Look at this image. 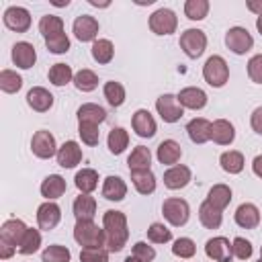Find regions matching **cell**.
<instances>
[{"label":"cell","instance_id":"obj_1","mask_svg":"<svg viewBox=\"0 0 262 262\" xmlns=\"http://www.w3.org/2000/svg\"><path fill=\"white\" fill-rule=\"evenodd\" d=\"M102 229H104V246L108 252H121L127 244L129 229H127V217L121 211H106L102 217Z\"/></svg>","mask_w":262,"mask_h":262},{"label":"cell","instance_id":"obj_2","mask_svg":"<svg viewBox=\"0 0 262 262\" xmlns=\"http://www.w3.org/2000/svg\"><path fill=\"white\" fill-rule=\"evenodd\" d=\"M74 239L84 248H102L104 246V229L94 225L92 221H76L74 227Z\"/></svg>","mask_w":262,"mask_h":262},{"label":"cell","instance_id":"obj_3","mask_svg":"<svg viewBox=\"0 0 262 262\" xmlns=\"http://www.w3.org/2000/svg\"><path fill=\"white\" fill-rule=\"evenodd\" d=\"M203 78L207 80V84H211L213 88H221L227 78H229V68L225 63V59L221 55H213L205 61L203 66Z\"/></svg>","mask_w":262,"mask_h":262},{"label":"cell","instance_id":"obj_4","mask_svg":"<svg viewBox=\"0 0 262 262\" xmlns=\"http://www.w3.org/2000/svg\"><path fill=\"white\" fill-rule=\"evenodd\" d=\"M180 47L190 59H196L203 55V51L207 47V37L201 29H186L180 35Z\"/></svg>","mask_w":262,"mask_h":262},{"label":"cell","instance_id":"obj_5","mask_svg":"<svg viewBox=\"0 0 262 262\" xmlns=\"http://www.w3.org/2000/svg\"><path fill=\"white\" fill-rule=\"evenodd\" d=\"M162 213L164 217L174 225V227H180L188 221V215H190V209H188V203L184 199H166L164 205H162Z\"/></svg>","mask_w":262,"mask_h":262},{"label":"cell","instance_id":"obj_6","mask_svg":"<svg viewBox=\"0 0 262 262\" xmlns=\"http://www.w3.org/2000/svg\"><path fill=\"white\" fill-rule=\"evenodd\" d=\"M178 18L170 8H158L151 16H149V29L156 35H170L176 31Z\"/></svg>","mask_w":262,"mask_h":262},{"label":"cell","instance_id":"obj_7","mask_svg":"<svg viewBox=\"0 0 262 262\" xmlns=\"http://www.w3.org/2000/svg\"><path fill=\"white\" fill-rule=\"evenodd\" d=\"M225 45H227V49H231L233 53L242 55V53L250 51V47L254 45V39H252V35L248 33V29H244V27H233V29H229L227 35H225Z\"/></svg>","mask_w":262,"mask_h":262},{"label":"cell","instance_id":"obj_8","mask_svg":"<svg viewBox=\"0 0 262 262\" xmlns=\"http://www.w3.org/2000/svg\"><path fill=\"white\" fill-rule=\"evenodd\" d=\"M156 108L166 123H176L182 117V104L178 102V96L174 94H162L156 100Z\"/></svg>","mask_w":262,"mask_h":262},{"label":"cell","instance_id":"obj_9","mask_svg":"<svg viewBox=\"0 0 262 262\" xmlns=\"http://www.w3.org/2000/svg\"><path fill=\"white\" fill-rule=\"evenodd\" d=\"M4 25L10 29V31H16V33H25L29 31L31 27V14L27 8L23 6H10L4 10Z\"/></svg>","mask_w":262,"mask_h":262},{"label":"cell","instance_id":"obj_10","mask_svg":"<svg viewBox=\"0 0 262 262\" xmlns=\"http://www.w3.org/2000/svg\"><path fill=\"white\" fill-rule=\"evenodd\" d=\"M31 149H33V154H35L37 158H41V160H47V158H51L53 154H57V149H55V139H53V135H51L49 131H37V133L33 135V139H31Z\"/></svg>","mask_w":262,"mask_h":262},{"label":"cell","instance_id":"obj_11","mask_svg":"<svg viewBox=\"0 0 262 262\" xmlns=\"http://www.w3.org/2000/svg\"><path fill=\"white\" fill-rule=\"evenodd\" d=\"M205 252L209 258H213L217 262H231V256H233L231 244L225 237H211L205 244Z\"/></svg>","mask_w":262,"mask_h":262},{"label":"cell","instance_id":"obj_12","mask_svg":"<svg viewBox=\"0 0 262 262\" xmlns=\"http://www.w3.org/2000/svg\"><path fill=\"white\" fill-rule=\"evenodd\" d=\"M98 33V20L90 14H82L74 20V35L78 41H92Z\"/></svg>","mask_w":262,"mask_h":262},{"label":"cell","instance_id":"obj_13","mask_svg":"<svg viewBox=\"0 0 262 262\" xmlns=\"http://www.w3.org/2000/svg\"><path fill=\"white\" fill-rule=\"evenodd\" d=\"M59 219H61V211H59V207H57L55 203H51V201L43 203V205L37 209V223H39V227L45 229V231L53 229V227L59 223Z\"/></svg>","mask_w":262,"mask_h":262},{"label":"cell","instance_id":"obj_14","mask_svg":"<svg viewBox=\"0 0 262 262\" xmlns=\"http://www.w3.org/2000/svg\"><path fill=\"white\" fill-rule=\"evenodd\" d=\"M57 164L61 168H74L76 164H80L82 160V147L76 141H66L59 149H57Z\"/></svg>","mask_w":262,"mask_h":262},{"label":"cell","instance_id":"obj_15","mask_svg":"<svg viewBox=\"0 0 262 262\" xmlns=\"http://www.w3.org/2000/svg\"><path fill=\"white\" fill-rule=\"evenodd\" d=\"M27 102H29V106H31L33 111L45 113V111L51 108L53 96H51L49 90H45V88H41V86H35V88H31V90L27 92Z\"/></svg>","mask_w":262,"mask_h":262},{"label":"cell","instance_id":"obj_16","mask_svg":"<svg viewBox=\"0 0 262 262\" xmlns=\"http://www.w3.org/2000/svg\"><path fill=\"white\" fill-rule=\"evenodd\" d=\"M235 223H237L239 227H244V229H254V227H258V223H260V211H258V207L252 205V203L239 205L237 211H235Z\"/></svg>","mask_w":262,"mask_h":262},{"label":"cell","instance_id":"obj_17","mask_svg":"<svg viewBox=\"0 0 262 262\" xmlns=\"http://www.w3.org/2000/svg\"><path fill=\"white\" fill-rule=\"evenodd\" d=\"M25 231H27V227H25V223L20 219H8V221H4V225L0 229V239L16 248L20 244Z\"/></svg>","mask_w":262,"mask_h":262},{"label":"cell","instance_id":"obj_18","mask_svg":"<svg viewBox=\"0 0 262 262\" xmlns=\"http://www.w3.org/2000/svg\"><path fill=\"white\" fill-rule=\"evenodd\" d=\"M37 59V53H35V47L27 41H20L12 47V61L14 66L23 68V70H29Z\"/></svg>","mask_w":262,"mask_h":262},{"label":"cell","instance_id":"obj_19","mask_svg":"<svg viewBox=\"0 0 262 262\" xmlns=\"http://www.w3.org/2000/svg\"><path fill=\"white\" fill-rule=\"evenodd\" d=\"M188 182H190V170L186 166H172L170 170L164 172V184L170 190L184 188Z\"/></svg>","mask_w":262,"mask_h":262},{"label":"cell","instance_id":"obj_20","mask_svg":"<svg viewBox=\"0 0 262 262\" xmlns=\"http://www.w3.org/2000/svg\"><path fill=\"white\" fill-rule=\"evenodd\" d=\"M178 102L184 106V108H192V111H199L207 104V94L201 90V88H182L180 94H178Z\"/></svg>","mask_w":262,"mask_h":262},{"label":"cell","instance_id":"obj_21","mask_svg":"<svg viewBox=\"0 0 262 262\" xmlns=\"http://www.w3.org/2000/svg\"><path fill=\"white\" fill-rule=\"evenodd\" d=\"M133 131H135L139 137H154V135H156V121H154V117L149 115V111L139 108V111L133 115Z\"/></svg>","mask_w":262,"mask_h":262},{"label":"cell","instance_id":"obj_22","mask_svg":"<svg viewBox=\"0 0 262 262\" xmlns=\"http://www.w3.org/2000/svg\"><path fill=\"white\" fill-rule=\"evenodd\" d=\"M186 133H188L192 143H205V141L211 139V123L207 119H203V117L192 119L186 125Z\"/></svg>","mask_w":262,"mask_h":262},{"label":"cell","instance_id":"obj_23","mask_svg":"<svg viewBox=\"0 0 262 262\" xmlns=\"http://www.w3.org/2000/svg\"><path fill=\"white\" fill-rule=\"evenodd\" d=\"M235 137V131H233V125L225 119H217L215 123H211V139L219 145H229Z\"/></svg>","mask_w":262,"mask_h":262},{"label":"cell","instance_id":"obj_24","mask_svg":"<svg viewBox=\"0 0 262 262\" xmlns=\"http://www.w3.org/2000/svg\"><path fill=\"white\" fill-rule=\"evenodd\" d=\"M131 180H133V186L137 188L139 194H151L156 190V176L151 174L149 168H145V170H131Z\"/></svg>","mask_w":262,"mask_h":262},{"label":"cell","instance_id":"obj_25","mask_svg":"<svg viewBox=\"0 0 262 262\" xmlns=\"http://www.w3.org/2000/svg\"><path fill=\"white\" fill-rule=\"evenodd\" d=\"M158 162L160 164H168V166H172V164H176L178 160H180V156H182V149H180V145L174 141V139H166V141H162L160 145H158Z\"/></svg>","mask_w":262,"mask_h":262},{"label":"cell","instance_id":"obj_26","mask_svg":"<svg viewBox=\"0 0 262 262\" xmlns=\"http://www.w3.org/2000/svg\"><path fill=\"white\" fill-rule=\"evenodd\" d=\"M106 119V111L98 104H82L78 108V123H90V125H100Z\"/></svg>","mask_w":262,"mask_h":262},{"label":"cell","instance_id":"obj_27","mask_svg":"<svg viewBox=\"0 0 262 262\" xmlns=\"http://www.w3.org/2000/svg\"><path fill=\"white\" fill-rule=\"evenodd\" d=\"M127 194V184L119 178V176H108L104 178L102 184V196L108 201H123Z\"/></svg>","mask_w":262,"mask_h":262},{"label":"cell","instance_id":"obj_28","mask_svg":"<svg viewBox=\"0 0 262 262\" xmlns=\"http://www.w3.org/2000/svg\"><path fill=\"white\" fill-rule=\"evenodd\" d=\"M94 213H96V201H94V196H90V194H80V196L74 201V215H76L78 221H80V219L92 221Z\"/></svg>","mask_w":262,"mask_h":262},{"label":"cell","instance_id":"obj_29","mask_svg":"<svg viewBox=\"0 0 262 262\" xmlns=\"http://www.w3.org/2000/svg\"><path fill=\"white\" fill-rule=\"evenodd\" d=\"M66 192V180L59 176V174H51L43 180L41 184V194L47 199V201H53L57 196H61Z\"/></svg>","mask_w":262,"mask_h":262},{"label":"cell","instance_id":"obj_30","mask_svg":"<svg viewBox=\"0 0 262 262\" xmlns=\"http://www.w3.org/2000/svg\"><path fill=\"white\" fill-rule=\"evenodd\" d=\"M199 219L207 229H217L221 225V209H217L215 205H211L209 201H205L199 207Z\"/></svg>","mask_w":262,"mask_h":262},{"label":"cell","instance_id":"obj_31","mask_svg":"<svg viewBox=\"0 0 262 262\" xmlns=\"http://www.w3.org/2000/svg\"><path fill=\"white\" fill-rule=\"evenodd\" d=\"M74 180H76V186H78V190L82 194H88V192H92L98 186V174L94 170H90V168L80 170Z\"/></svg>","mask_w":262,"mask_h":262},{"label":"cell","instance_id":"obj_32","mask_svg":"<svg viewBox=\"0 0 262 262\" xmlns=\"http://www.w3.org/2000/svg\"><path fill=\"white\" fill-rule=\"evenodd\" d=\"M207 201H209L211 205H215L217 209L223 211V209L229 205V201H231V188L225 186V184H215V186L209 190Z\"/></svg>","mask_w":262,"mask_h":262},{"label":"cell","instance_id":"obj_33","mask_svg":"<svg viewBox=\"0 0 262 262\" xmlns=\"http://www.w3.org/2000/svg\"><path fill=\"white\" fill-rule=\"evenodd\" d=\"M106 141H108V149H111V154L119 156V154L125 151V147H127V143H129V135H127V131H125L123 127H115V129H111Z\"/></svg>","mask_w":262,"mask_h":262},{"label":"cell","instance_id":"obj_34","mask_svg":"<svg viewBox=\"0 0 262 262\" xmlns=\"http://www.w3.org/2000/svg\"><path fill=\"white\" fill-rule=\"evenodd\" d=\"M149 162H151V154H149V149L143 147V145H137V147L131 151V156L127 158L129 170H145V168H149Z\"/></svg>","mask_w":262,"mask_h":262},{"label":"cell","instance_id":"obj_35","mask_svg":"<svg viewBox=\"0 0 262 262\" xmlns=\"http://www.w3.org/2000/svg\"><path fill=\"white\" fill-rule=\"evenodd\" d=\"M219 164H221V168L225 170V172H229V174H239L242 170H244V156L239 154V151H225V154H221V158H219Z\"/></svg>","mask_w":262,"mask_h":262},{"label":"cell","instance_id":"obj_36","mask_svg":"<svg viewBox=\"0 0 262 262\" xmlns=\"http://www.w3.org/2000/svg\"><path fill=\"white\" fill-rule=\"evenodd\" d=\"M39 246H41V233L37 229H29L27 227V231H25L20 244H18V252L29 256V254H35L39 250Z\"/></svg>","mask_w":262,"mask_h":262},{"label":"cell","instance_id":"obj_37","mask_svg":"<svg viewBox=\"0 0 262 262\" xmlns=\"http://www.w3.org/2000/svg\"><path fill=\"white\" fill-rule=\"evenodd\" d=\"M39 31H41V35L45 39L47 37H53V35H57V33L63 31V20L59 16H55V14H45L39 20Z\"/></svg>","mask_w":262,"mask_h":262},{"label":"cell","instance_id":"obj_38","mask_svg":"<svg viewBox=\"0 0 262 262\" xmlns=\"http://www.w3.org/2000/svg\"><path fill=\"white\" fill-rule=\"evenodd\" d=\"M113 53H115V47L108 39H98L92 43V57L98 63H108L113 59Z\"/></svg>","mask_w":262,"mask_h":262},{"label":"cell","instance_id":"obj_39","mask_svg":"<svg viewBox=\"0 0 262 262\" xmlns=\"http://www.w3.org/2000/svg\"><path fill=\"white\" fill-rule=\"evenodd\" d=\"M72 78H74L72 68L66 66V63H53L49 68V82L55 84V86H66Z\"/></svg>","mask_w":262,"mask_h":262},{"label":"cell","instance_id":"obj_40","mask_svg":"<svg viewBox=\"0 0 262 262\" xmlns=\"http://www.w3.org/2000/svg\"><path fill=\"white\" fill-rule=\"evenodd\" d=\"M74 84H76L78 90L90 92V90H94L98 86V78H96V74L92 70H80L78 74H74Z\"/></svg>","mask_w":262,"mask_h":262},{"label":"cell","instance_id":"obj_41","mask_svg":"<svg viewBox=\"0 0 262 262\" xmlns=\"http://www.w3.org/2000/svg\"><path fill=\"white\" fill-rule=\"evenodd\" d=\"M104 98L108 100L111 106H121L125 102V88L121 82H106L104 84Z\"/></svg>","mask_w":262,"mask_h":262},{"label":"cell","instance_id":"obj_42","mask_svg":"<svg viewBox=\"0 0 262 262\" xmlns=\"http://www.w3.org/2000/svg\"><path fill=\"white\" fill-rule=\"evenodd\" d=\"M20 86H23V78L16 72H12V70H2L0 72V88L4 92H8V94L18 92Z\"/></svg>","mask_w":262,"mask_h":262},{"label":"cell","instance_id":"obj_43","mask_svg":"<svg viewBox=\"0 0 262 262\" xmlns=\"http://www.w3.org/2000/svg\"><path fill=\"white\" fill-rule=\"evenodd\" d=\"M70 250L68 248H63V246H59V244H53V246H49V248H45L43 250V254H41V260L43 262H70Z\"/></svg>","mask_w":262,"mask_h":262},{"label":"cell","instance_id":"obj_44","mask_svg":"<svg viewBox=\"0 0 262 262\" xmlns=\"http://www.w3.org/2000/svg\"><path fill=\"white\" fill-rule=\"evenodd\" d=\"M184 12L190 20H201L209 12V2L207 0H188L184 4Z\"/></svg>","mask_w":262,"mask_h":262},{"label":"cell","instance_id":"obj_45","mask_svg":"<svg viewBox=\"0 0 262 262\" xmlns=\"http://www.w3.org/2000/svg\"><path fill=\"white\" fill-rule=\"evenodd\" d=\"M147 239L154 244H166L172 239V233L164 223H151L147 229Z\"/></svg>","mask_w":262,"mask_h":262},{"label":"cell","instance_id":"obj_46","mask_svg":"<svg viewBox=\"0 0 262 262\" xmlns=\"http://www.w3.org/2000/svg\"><path fill=\"white\" fill-rule=\"evenodd\" d=\"M172 252L178 258H192L194 252H196V246H194V242L190 237H178L174 242V246H172Z\"/></svg>","mask_w":262,"mask_h":262},{"label":"cell","instance_id":"obj_47","mask_svg":"<svg viewBox=\"0 0 262 262\" xmlns=\"http://www.w3.org/2000/svg\"><path fill=\"white\" fill-rule=\"evenodd\" d=\"M45 45H47V49H49L51 53H66V51L70 49V39H68V35L61 31V33H57V35H53V37H47V39H45Z\"/></svg>","mask_w":262,"mask_h":262},{"label":"cell","instance_id":"obj_48","mask_svg":"<svg viewBox=\"0 0 262 262\" xmlns=\"http://www.w3.org/2000/svg\"><path fill=\"white\" fill-rule=\"evenodd\" d=\"M78 133L82 137V141L86 145H96L98 139H100V131H98V125H90V123H80L78 125Z\"/></svg>","mask_w":262,"mask_h":262},{"label":"cell","instance_id":"obj_49","mask_svg":"<svg viewBox=\"0 0 262 262\" xmlns=\"http://www.w3.org/2000/svg\"><path fill=\"white\" fill-rule=\"evenodd\" d=\"M80 262H108V250H104V248H84L80 252Z\"/></svg>","mask_w":262,"mask_h":262},{"label":"cell","instance_id":"obj_50","mask_svg":"<svg viewBox=\"0 0 262 262\" xmlns=\"http://www.w3.org/2000/svg\"><path fill=\"white\" fill-rule=\"evenodd\" d=\"M231 250H233V256L239 260H248L252 256V244L244 237H235L231 244Z\"/></svg>","mask_w":262,"mask_h":262},{"label":"cell","instance_id":"obj_51","mask_svg":"<svg viewBox=\"0 0 262 262\" xmlns=\"http://www.w3.org/2000/svg\"><path fill=\"white\" fill-rule=\"evenodd\" d=\"M248 76H250L252 82L262 84V53L260 55H254L248 61Z\"/></svg>","mask_w":262,"mask_h":262},{"label":"cell","instance_id":"obj_52","mask_svg":"<svg viewBox=\"0 0 262 262\" xmlns=\"http://www.w3.org/2000/svg\"><path fill=\"white\" fill-rule=\"evenodd\" d=\"M133 256H137V258L143 260V262H151V260L156 258V250H154L151 246H147L145 242H137V244L133 246Z\"/></svg>","mask_w":262,"mask_h":262},{"label":"cell","instance_id":"obj_53","mask_svg":"<svg viewBox=\"0 0 262 262\" xmlns=\"http://www.w3.org/2000/svg\"><path fill=\"white\" fill-rule=\"evenodd\" d=\"M250 123H252V129H254L256 133H260V135H262V106H258V108L252 113Z\"/></svg>","mask_w":262,"mask_h":262},{"label":"cell","instance_id":"obj_54","mask_svg":"<svg viewBox=\"0 0 262 262\" xmlns=\"http://www.w3.org/2000/svg\"><path fill=\"white\" fill-rule=\"evenodd\" d=\"M14 250H16L14 246H10V244H6V242H2V239H0V258H2V260L10 258V256L14 254Z\"/></svg>","mask_w":262,"mask_h":262},{"label":"cell","instance_id":"obj_55","mask_svg":"<svg viewBox=\"0 0 262 262\" xmlns=\"http://www.w3.org/2000/svg\"><path fill=\"white\" fill-rule=\"evenodd\" d=\"M252 170H254L256 176L262 178V156H256V158H254V162H252Z\"/></svg>","mask_w":262,"mask_h":262},{"label":"cell","instance_id":"obj_56","mask_svg":"<svg viewBox=\"0 0 262 262\" xmlns=\"http://www.w3.org/2000/svg\"><path fill=\"white\" fill-rule=\"evenodd\" d=\"M248 10H252L258 16H262V0L260 2H248Z\"/></svg>","mask_w":262,"mask_h":262},{"label":"cell","instance_id":"obj_57","mask_svg":"<svg viewBox=\"0 0 262 262\" xmlns=\"http://www.w3.org/2000/svg\"><path fill=\"white\" fill-rule=\"evenodd\" d=\"M125 262H143V260H139L137 256H133V254H131V256H127V258H125Z\"/></svg>","mask_w":262,"mask_h":262},{"label":"cell","instance_id":"obj_58","mask_svg":"<svg viewBox=\"0 0 262 262\" xmlns=\"http://www.w3.org/2000/svg\"><path fill=\"white\" fill-rule=\"evenodd\" d=\"M256 29H258V31H260V35H262V16H258V18H256Z\"/></svg>","mask_w":262,"mask_h":262},{"label":"cell","instance_id":"obj_59","mask_svg":"<svg viewBox=\"0 0 262 262\" xmlns=\"http://www.w3.org/2000/svg\"><path fill=\"white\" fill-rule=\"evenodd\" d=\"M258 262H262V258H260V260H258Z\"/></svg>","mask_w":262,"mask_h":262},{"label":"cell","instance_id":"obj_60","mask_svg":"<svg viewBox=\"0 0 262 262\" xmlns=\"http://www.w3.org/2000/svg\"><path fill=\"white\" fill-rule=\"evenodd\" d=\"M260 254H262V250H260Z\"/></svg>","mask_w":262,"mask_h":262}]
</instances>
